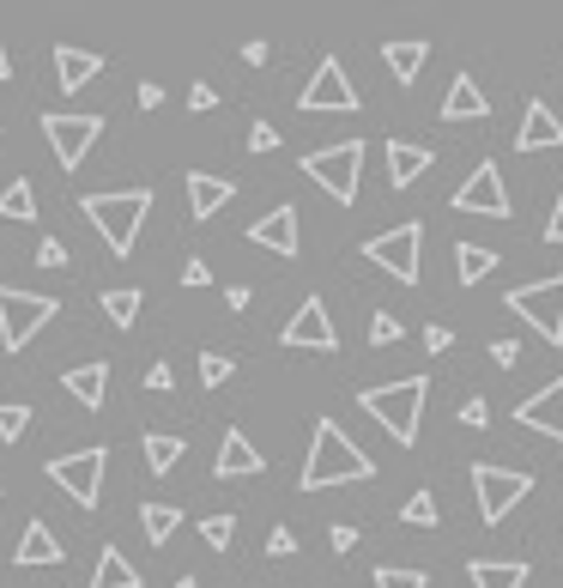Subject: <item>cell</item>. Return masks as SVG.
<instances>
[{
  "mask_svg": "<svg viewBox=\"0 0 563 588\" xmlns=\"http://www.w3.org/2000/svg\"><path fill=\"white\" fill-rule=\"evenodd\" d=\"M357 479H376V462L345 437L334 419H315L310 462H303L298 485H303V492H327V485H357Z\"/></svg>",
  "mask_w": 563,
  "mask_h": 588,
  "instance_id": "1",
  "label": "cell"
},
{
  "mask_svg": "<svg viewBox=\"0 0 563 588\" xmlns=\"http://www.w3.org/2000/svg\"><path fill=\"white\" fill-rule=\"evenodd\" d=\"M425 401H430V376H425V370H418V376H400V382H382V389H364V394H357V406H364V413L376 419V425L388 431L400 450H413V443H418Z\"/></svg>",
  "mask_w": 563,
  "mask_h": 588,
  "instance_id": "2",
  "label": "cell"
},
{
  "mask_svg": "<svg viewBox=\"0 0 563 588\" xmlns=\"http://www.w3.org/2000/svg\"><path fill=\"white\" fill-rule=\"evenodd\" d=\"M80 213L92 219V231L110 243V255H134L139 225L152 213V188H122V195H85Z\"/></svg>",
  "mask_w": 563,
  "mask_h": 588,
  "instance_id": "3",
  "label": "cell"
},
{
  "mask_svg": "<svg viewBox=\"0 0 563 588\" xmlns=\"http://www.w3.org/2000/svg\"><path fill=\"white\" fill-rule=\"evenodd\" d=\"M357 171H364V140H340V146H322L303 158V176H310L322 195H334L340 207L357 200Z\"/></svg>",
  "mask_w": 563,
  "mask_h": 588,
  "instance_id": "4",
  "label": "cell"
},
{
  "mask_svg": "<svg viewBox=\"0 0 563 588\" xmlns=\"http://www.w3.org/2000/svg\"><path fill=\"white\" fill-rule=\"evenodd\" d=\"M467 479H472V497H479V516L491 522H503L509 509L521 504V497L533 492V473L528 467H497V462H472L467 467Z\"/></svg>",
  "mask_w": 563,
  "mask_h": 588,
  "instance_id": "5",
  "label": "cell"
},
{
  "mask_svg": "<svg viewBox=\"0 0 563 588\" xmlns=\"http://www.w3.org/2000/svg\"><path fill=\"white\" fill-rule=\"evenodd\" d=\"M364 261H376L388 279H400V286H418V274H425V225L418 219H406V225H394V231H382V237H369L364 243Z\"/></svg>",
  "mask_w": 563,
  "mask_h": 588,
  "instance_id": "6",
  "label": "cell"
},
{
  "mask_svg": "<svg viewBox=\"0 0 563 588\" xmlns=\"http://www.w3.org/2000/svg\"><path fill=\"white\" fill-rule=\"evenodd\" d=\"M55 316H61V303H55V298H43V291L0 286V347H7V352H24L37 328L55 322Z\"/></svg>",
  "mask_w": 563,
  "mask_h": 588,
  "instance_id": "7",
  "label": "cell"
},
{
  "mask_svg": "<svg viewBox=\"0 0 563 588\" xmlns=\"http://www.w3.org/2000/svg\"><path fill=\"white\" fill-rule=\"evenodd\" d=\"M503 303H509V310H515V316H521V322H528L540 340L563 347V274L533 279V286H515Z\"/></svg>",
  "mask_w": 563,
  "mask_h": 588,
  "instance_id": "8",
  "label": "cell"
},
{
  "mask_svg": "<svg viewBox=\"0 0 563 588\" xmlns=\"http://www.w3.org/2000/svg\"><path fill=\"white\" fill-rule=\"evenodd\" d=\"M104 467H110V450H73V455H55V462H49V479H55L80 509H97V497H104Z\"/></svg>",
  "mask_w": 563,
  "mask_h": 588,
  "instance_id": "9",
  "label": "cell"
},
{
  "mask_svg": "<svg viewBox=\"0 0 563 588\" xmlns=\"http://www.w3.org/2000/svg\"><path fill=\"white\" fill-rule=\"evenodd\" d=\"M298 110H303V116H327V110L352 116V110H357V85L345 80V61L340 55H322V68H315L310 85L298 92Z\"/></svg>",
  "mask_w": 563,
  "mask_h": 588,
  "instance_id": "10",
  "label": "cell"
},
{
  "mask_svg": "<svg viewBox=\"0 0 563 588\" xmlns=\"http://www.w3.org/2000/svg\"><path fill=\"white\" fill-rule=\"evenodd\" d=\"M43 140L55 146L61 171H80L85 152L104 140V116H61V110H49V116H43Z\"/></svg>",
  "mask_w": 563,
  "mask_h": 588,
  "instance_id": "11",
  "label": "cell"
},
{
  "mask_svg": "<svg viewBox=\"0 0 563 588\" xmlns=\"http://www.w3.org/2000/svg\"><path fill=\"white\" fill-rule=\"evenodd\" d=\"M455 213H467V219H509V188H503V171L491 158L455 188Z\"/></svg>",
  "mask_w": 563,
  "mask_h": 588,
  "instance_id": "12",
  "label": "cell"
},
{
  "mask_svg": "<svg viewBox=\"0 0 563 588\" xmlns=\"http://www.w3.org/2000/svg\"><path fill=\"white\" fill-rule=\"evenodd\" d=\"M279 347H310V352H334L340 347V334H334V316H327V303L322 298H303L298 303V316L285 322V334H279Z\"/></svg>",
  "mask_w": 563,
  "mask_h": 588,
  "instance_id": "13",
  "label": "cell"
},
{
  "mask_svg": "<svg viewBox=\"0 0 563 588\" xmlns=\"http://www.w3.org/2000/svg\"><path fill=\"white\" fill-rule=\"evenodd\" d=\"M515 419L528 431H540V437H557L563 443V376H552L540 394H528V401L515 406Z\"/></svg>",
  "mask_w": 563,
  "mask_h": 588,
  "instance_id": "14",
  "label": "cell"
},
{
  "mask_svg": "<svg viewBox=\"0 0 563 588\" xmlns=\"http://www.w3.org/2000/svg\"><path fill=\"white\" fill-rule=\"evenodd\" d=\"M249 243L254 249H273V255H298L303 237H298V207H273L267 219L249 225Z\"/></svg>",
  "mask_w": 563,
  "mask_h": 588,
  "instance_id": "15",
  "label": "cell"
},
{
  "mask_svg": "<svg viewBox=\"0 0 563 588\" xmlns=\"http://www.w3.org/2000/svg\"><path fill=\"white\" fill-rule=\"evenodd\" d=\"M230 200H237V183H230V176L188 171V213H195V219H212V213H225Z\"/></svg>",
  "mask_w": 563,
  "mask_h": 588,
  "instance_id": "16",
  "label": "cell"
},
{
  "mask_svg": "<svg viewBox=\"0 0 563 588\" xmlns=\"http://www.w3.org/2000/svg\"><path fill=\"white\" fill-rule=\"evenodd\" d=\"M545 146H563V122L552 116L545 97H533L528 116H521V127H515V152H545Z\"/></svg>",
  "mask_w": 563,
  "mask_h": 588,
  "instance_id": "17",
  "label": "cell"
},
{
  "mask_svg": "<svg viewBox=\"0 0 563 588\" xmlns=\"http://www.w3.org/2000/svg\"><path fill=\"white\" fill-rule=\"evenodd\" d=\"M97 73H104V55L73 49V43H55V85H61V92H85Z\"/></svg>",
  "mask_w": 563,
  "mask_h": 588,
  "instance_id": "18",
  "label": "cell"
},
{
  "mask_svg": "<svg viewBox=\"0 0 563 588\" xmlns=\"http://www.w3.org/2000/svg\"><path fill=\"white\" fill-rule=\"evenodd\" d=\"M61 540H55V528L49 522H24V534H19V553H12V565H24V570H43V565H61Z\"/></svg>",
  "mask_w": 563,
  "mask_h": 588,
  "instance_id": "19",
  "label": "cell"
},
{
  "mask_svg": "<svg viewBox=\"0 0 563 588\" xmlns=\"http://www.w3.org/2000/svg\"><path fill=\"white\" fill-rule=\"evenodd\" d=\"M267 462H261V450H254L242 431H225V443H219V462H212V473L219 479H254Z\"/></svg>",
  "mask_w": 563,
  "mask_h": 588,
  "instance_id": "20",
  "label": "cell"
},
{
  "mask_svg": "<svg viewBox=\"0 0 563 588\" xmlns=\"http://www.w3.org/2000/svg\"><path fill=\"white\" fill-rule=\"evenodd\" d=\"M491 116V97L479 92V80L472 73H455L449 97H442V122H484Z\"/></svg>",
  "mask_w": 563,
  "mask_h": 588,
  "instance_id": "21",
  "label": "cell"
},
{
  "mask_svg": "<svg viewBox=\"0 0 563 588\" xmlns=\"http://www.w3.org/2000/svg\"><path fill=\"white\" fill-rule=\"evenodd\" d=\"M472 588H528V558H467Z\"/></svg>",
  "mask_w": 563,
  "mask_h": 588,
  "instance_id": "22",
  "label": "cell"
},
{
  "mask_svg": "<svg viewBox=\"0 0 563 588\" xmlns=\"http://www.w3.org/2000/svg\"><path fill=\"white\" fill-rule=\"evenodd\" d=\"M61 389L85 406V413H104V394H110V364H73L61 376Z\"/></svg>",
  "mask_w": 563,
  "mask_h": 588,
  "instance_id": "23",
  "label": "cell"
},
{
  "mask_svg": "<svg viewBox=\"0 0 563 588\" xmlns=\"http://www.w3.org/2000/svg\"><path fill=\"white\" fill-rule=\"evenodd\" d=\"M382 61H388V73L400 85H413L418 73H425V61H430V43L425 37H394V43H382Z\"/></svg>",
  "mask_w": 563,
  "mask_h": 588,
  "instance_id": "24",
  "label": "cell"
},
{
  "mask_svg": "<svg viewBox=\"0 0 563 588\" xmlns=\"http://www.w3.org/2000/svg\"><path fill=\"white\" fill-rule=\"evenodd\" d=\"M425 171H430V146H413V140H388V183H394V188H413Z\"/></svg>",
  "mask_w": 563,
  "mask_h": 588,
  "instance_id": "25",
  "label": "cell"
},
{
  "mask_svg": "<svg viewBox=\"0 0 563 588\" xmlns=\"http://www.w3.org/2000/svg\"><path fill=\"white\" fill-rule=\"evenodd\" d=\"M92 588H139V570L127 565V553H122V546H104V553H97Z\"/></svg>",
  "mask_w": 563,
  "mask_h": 588,
  "instance_id": "26",
  "label": "cell"
},
{
  "mask_svg": "<svg viewBox=\"0 0 563 588\" xmlns=\"http://www.w3.org/2000/svg\"><path fill=\"white\" fill-rule=\"evenodd\" d=\"M0 219H12V225H31V219H37V188H31V176H12V183L0 188Z\"/></svg>",
  "mask_w": 563,
  "mask_h": 588,
  "instance_id": "27",
  "label": "cell"
},
{
  "mask_svg": "<svg viewBox=\"0 0 563 588\" xmlns=\"http://www.w3.org/2000/svg\"><path fill=\"white\" fill-rule=\"evenodd\" d=\"M491 267H497V249H479V243H455V274H460V286H479Z\"/></svg>",
  "mask_w": 563,
  "mask_h": 588,
  "instance_id": "28",
  "label": "cell"
},
{
  "mask_svg": "<svg viewBox=\"0 0 563 588\" xmlns=\"http://www.w3.org/2000/svg\"><path fill=\"white\" fill-rule=\"evenodd\" d=\"M176 528H183V509H176V504H146V509H139V534H146L152 546H164Z\"/></svg>",
  "mask_w": 563,
  "mask_h": 588,
  "instance_id": "29",
  "label": "cell"
},
{
  "mask_svg": "<svg viewBox=\"0 0 563 588\" xmlns=\"http://www.w3.org/2000/svg\"><path fill=\"white\" fill-rule=\"evenodd\" d=\"M139 450H146V467L152 473H170L176 462H183V437H170V431H146V443H139Z\"/></svg>",
  "mask_w": 563,
  "mask_h": 588,
  "instance_id": "30",
  "label": "cell"
},
{
  "mask_svg": "<svg viewBox=\"0 0 563 588\" xmlns=\"http://www.w3.org/2000/svg\"><path fill=\"white\" fill-rule=\"evenodd\" d=\"M97 303H104V316H110L115 328H134V322H139V291H134V286H115V291H104Z\"/></svg>",
  "mask_w": 563,
  "mask_h": 588,
  "instance_id": "31",
  "label": "cell"
},
{
  "mask_svg": "<svg viewBox=\"0 0 563 588\" xmlns=\"http://www.w3.org/2000/svg\"><path fill=\"white\" fill-rule=\"evenodd\" d=\"M376 588H430V570H418V565H376Z\"/></svg>",
  "mask_w": 563,
  "mask_h": 588,
  "instance_id": "32",
  "label": "cell"
},
{
  "mask_svg": "<svg viewBox=\"0 0 563 588\" xmlns=\"http://www.w3.org/2000/svg\"><path fill=\"white\" fill-rule=\"evenodd\" d=\"M31 431V406L24 401H0V443H19Z\"/></svg>",
  "mask_w": 563,
  "mask_h": 588,
  "instance_id": "33",
  "label": "cell"
},
{
  "mask_svg": "<svg viewBox=\"0 0 563 588\" xmlns=\"http://www.w3.org/2000/svg\"><path fill=\"white\" fill-rule=\"evenodd\" d=\"M400 516L413 522V528H437V522H442V509H437V497H430V492H413V497H406V509H400Z\"/></svg>",
  "mask_w": 563,
  "mask_h": 588,
  "instance_id": "34",
  "label": "cell"
},
{
  "mask_svg": "<svg viewBox=\"0 0 563 588\" xmlns=\"http://www.w3.org/2000/svg\"><path fill=\"white\" fill-rule=\"evenodd\" d=\"M200 540H207L212 553H225V546L237 540V516H230V509H225V516H207V522H200Z\"/></svg>",
  "mask_w": 563,
  "mask_h": 588,
  "instance_id": "35",
  "label": "cell"
},
{
  "mask_svg": "<svg viewBox=\"0 0 563 588\" xmlns=\"http://www.w3.org/2000/svg\"><path fill=\"white\" fill-rule=\"evenodd\" d=\"M400 334H406V328H400V316H388V310H376V316H369V347H394Z\"/></svg>",
  "mask_w": 563,
  "mask_h": 588,
  "instance_id": "36",
  "label": "cell"
},
{
  "mask_svg": "<svg viewBox=\"0 0 563 588\" xmlns=\"http://www.w3.org/2000/svg\"><path fill=\"white\" fill-rule=\"evenodd\" d=\"M230 358L225 352H200V382H207V389H219V382H230Z\"/></svg>",
  "mask_w": 563,
  "mask_h": 588,
  "instance_id": "37",
  "label": "cell"
},
{
  "mask_svg": "<svg viewBox=\"0 0 563 588\" xmlns=\"http://www.w3.org/2000/svg\"><path fill=\"white\" fill-rule=\"evenodd\" d=\"M460 425L484 431V425H491V401H484V394H467V401H460Z\"/></svg>",
  "mask_w": 563,
  "mask_h": 588,
  "instance_id": "38",
  "label": "cell"
},
{
  "mask_svg": "<svg viewBox=\"0 0 563 588\" xmlns=\"http://www.w3.org/2000/svg\"><path fill=\"white\" fill-rule=\"evenodd\" d=\"M37 267H67V243L43 237V243H37Z\"/></svg>",
  "mask_w": 563,
  "mask_h": 588,
  "instance_id": "39",
  "label": "cell"
},
{
  "mask_svg": "<svg viewBox=\"0 0 563 588\" xmlns=\"http://www.w3.org/2000/svg\"><path fill=\"white\" fill-rule=\"evenodd\" d=\"M291 553H298V534H291V528L267 534V558H291Z\"/></svg>",
  "mask_w": 563,
  "mask_h": 588,
  "instance_id": "40",
  "label": "cell"
},
{
  "mask_svg": "<svg viewBox=\"0 0 563 588\" xmlns=\"http://www.w3.org/2000/svg\"><path fill=\"white\" fill-rule=\"evenodd\" d=\"M273 146H279V127L273 122H254L249 127V152H273Z\"/></svg>",
  "mask_w": 563,
  "mask_h": 588,
  "instance_id": "41",
  "label": "cell"
},
{
  "mask_svg": "<svg viewBox=\"0 0 563 588\" xmlns=\"http://www.w3.org/2000/svg\"><path fill=\"white\" fill-rule=\"evenodd\" d=\"M146 389H152V394H170V389H176V370H170V364H146Z\"/></svg>",
  "mask_w": 563,
  "mask_h": 588,
  "instance_id": "42",
  "label": "cell"
},
{
  "mask_svg": "<svg viewBox=\"0 0 563 588\" xmlns=\"http://www.w3.org/2000/svg\"><path fill=\"white\" fill-rule=\"evenodd\" d=\"M183 286H188V291L212 286V267H207V261H200V255H195V261H188V267H183Z\"/></svg>",
  "mask_w": 563,
  "mask_h": 588,
  "instance_id": "43",
  "label": "cell"
},
{
  "mask_svg": "<svg viewBox=\"0 0 563 588\" xmlns=\"http://www.w3.org/2000/svg\"><path fill=\"white\" fill-rule=\"evenodd\" d=\"M491 358H497L503 370H515V364H521V340H491Z\"/></svg>",
  "mask_w": 563,
  "mask_h": 588,
  "instance_id": "44",
  "label": "cell"
},
{
  "mask_svg": "<svg viewBox=\"0 0 563 588\" xmlns=\"http://www.w3.org/2000/svg\"><path fill=\"white\" fill-rule=\"evenodd\" d=\"M425 347H430V352H449V347H455V334H449L442 322H430V328H425Z\"/></svg>",
  "mask_w": 563,
  "mask_h": 588,
  "instance_id": "45",
  "label": "cell"
},
{
  "mask_svg": "<svg viewBox=\"0 0 563 588\" xmlns=\"http://www.w3.org/2000/svg\"><path fill=\"white\" fill-rule=\"evenodd\" d=\"M327 546H334V553H352V546H357V528H352V522H340V528L327 534Z\"/></svg>",
  "mask_w": 563,
  "mask_h": 588,
  "instance_id": "46",
  "label": "cell"
},
{
  "mask_svg": "<svg viewBox=\"0 0 563 588\" xmlns=\"http://www.w3.org/2000/svg\"><path fill=\"white\" fill-rule=\"evenodd\" d=\"M158 104H164V85L146 80V85H139V110H158Z\"/></svg>",
  "mask_w": 563,
  "mask_h": 588,
  "instance_id": "47",
  "label": "cell"
},
{
  "mask_svg": "<svg viewBox=\"0 0 563 588\" xmlns=\"http://www.w3.org/2000/svg\"><path fill=\"white\" fill-rule=\"evenodd\" d=\"M219 104V92H212V85H195V92H188V110H212Z\"/></svg>",
  "mask_w": 563,
  "mask_h": 588,
  "instance_id": "48",
  "label": "cell"
},
{
  "mask_svg": "<svg viewBox=\"0 0 563 588\" xmlns=\"http://www.w3.org/2000/svg\"><path fill=\"white\" fill-rule=\"evenodd\" d=\"M545 243H563V195H557V207H552V225H545Z\"/></svg>",
  "mask_w": 563,
  "mask_h": 588,
  "instance_id": "49",
  "label": "cell"
},
{
  "mask_svg": "<svg viewBox=\"0 0 563 588\" xmlns=\"http://www.w3.org/2000/svg\"><path fill=\"white\" fill-rule=\"evenodd\" d=\"M0 80H12V55H7V43H0Z\"/></svg>",
  "mask_w": 563,
  "mask_h": 588,
  "instance_id": "50",
  "label": "cell"
},
{
  "mask_svg": "<svg viewBox=\"0 0 563 588\" xmlns=\"http://www.w3.org/2000/svg\"><path fill=\"white\" fill-rule=\"evenodd\" d=\"M170 588H200V582H195V577H176V582H170Z\"/></svg>",
  "mask_w": 563,
  "mask_h": 588,
  "instance_id": "51",
  "label": "cell"
}]
</instances>
